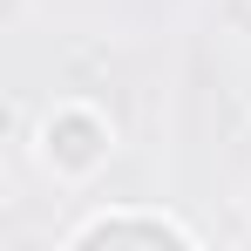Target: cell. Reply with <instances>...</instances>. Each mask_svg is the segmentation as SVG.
<instances>
[{
  "instance_id": "1",
  "label": "cell",
  "mask_w": 251,
  "mask_h": 251,
  "mask_svg": "<svg viewBox=\"0 0 251 251\" xmlns=\"http://www.w3.org/2000/svg\"><path fill=\"white\" fill-rule=\"evenodd\" d=\"M102 238H183L190 245V231H176L163 217H102V224H82L75 231V245H102Z\"/></svg>"
}]
</instances>
